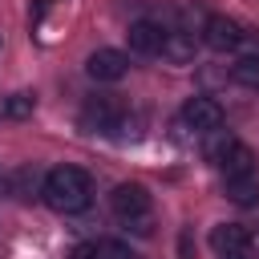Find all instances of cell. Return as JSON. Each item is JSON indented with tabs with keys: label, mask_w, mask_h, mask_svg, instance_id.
Masks as SVG:
<instances>
[{
	"label": "cell",
	"mask_w": 259,
	"mask_h": 259,
	"mask_svg": "<svg viewBox=\"0 0 259 259\" xmlns=\"http://www.w3.org/2000/svg\"><path fill=\"white\" fill-rule=\"evenodd\" d=\"M134 259H138V255H134Z\"/></svg>",
	"instance_id": "cell-19"
},
{
	"label": "cell",
	"mask_w": 259,
	"mask_h": 259,
	"mask_svg": "<svg viewBox=\"0 0 259 259\" xmlns=\"http://www.w3.org/2000/svg\"><path fill=\"white\" fill-rule=\"evenodd\" d=\"M219 259H247V251H235V255H219Z\"/></svg>",
	"instance_id": "cell-18"
},
{
	"label": "cell",
	"mask_w": 259,
	"mask_h": 259,
	"mask_svg": "<svg viewBox=\"0 0 259 259\" xmlns=\"http://www.w3.org/2000/svg\"><path fill=\"white\" fill-rule=\"evenodd\" d=\"M81 121H85V130H93V134H117V130L125 125V109H121V101H117L113 93H97V97H89Z\"/></svg>",
	"instance_id": "cell-2"
},
{
	"label": "cell",
	"mask_w": 259,
	"mask_h": 259,
	"mask_svg": "<svg viewBox=\"0 0 259 259\" xmlns=\"http://www.w3.org/2000/svg\"><path fill=\"white\" fill-rule=\"evenodd\" d=\"M162 57L174 61V65H190L194 61V32H182V28L166 32L162 36Z\"/></svg>",
	"instance_id": "cell-9"
},
{
	"label": "cell",
	"mask_w": 259,
	"mask_h": 259,
	"mask_svg": "<svg viewBox=\"0 0 259 259\" xmlns=\"http://www.w3.org/2000/svg\"><path fill=\"white\" fill-rule=\"evenodd\" d=\"M40 194L57 214H77V210H85L93 202V182L77 166H53L45 174V182H40Z\"/></svg>",
	"instance_id": "cell-1"
},
{
	"label": "cell",
	"mask_w": 259,
	"mask_h": 259,
	"mask_svg": "<svg viewBox=\"0 0 259 259\" xmlns=\"http://www.w3.org/2000/svg\"><path fill=\"white\" fill-rule=\"evenodd\" d=\"M73 259H97V255H93V243H85V247H77V251H73Z\"/></svg>",
	"instance_id": "cell-17"
},
{
	"label": "cell",
	"mask_w": 259,
	"mask_h": 259,
	"mask_svg": "<svg viewBox=\"0 0 259 259\" xmlns=\"http://www.w3.org/2000/svg\"><path fill=\"white\" fill-rule=\"evenodd\" d=\"M93 255H97V259H134V251H130L125 243H117V239H101V243H93Z\"/></svg>",
	"instance_id": "cell-14"
},
{
	"label": "cell",
	"mask_w": 259,
	"mask_h": 259,
	"mask_svg": "<svg viewBox=\"0 0 259 259\" xmlns=\"http://www.w3.org/2000/svg\"><path fill=\"white\" fill-rule=\"evenodd\" d=\"M231 81L235 85H259V57H239L235 65H231Z\"/></svg>",
	"instance_id": "cell-12"
},
{
	"label": "cell",
	"mask_w": 259,
	"mask_h": 259,
	"mask_svg": "<svg viewBox=\"0 0 259 259\" xmlns=\"http://www.w3.org/2000/svg\"><path fill=\"white\" fill-rule=\"evenodd\" d=\"M125 227H130L134 235H150V231H154V219H150V214H142V219H130Z\"/></svg>",
	"instance_id": "cell-16"
},
{
	"label": "cell",
	"mask_w": 259,
	"mask_h": 259,
	"mask_svg": "<svg viewBox=\"0 0 259 259\" xmlns=\"http://www.w3.org/2000/svg\"><path fill=\"white\" fill-rule=\"evenodd\" d=\"M243 24L239 20H231V16H206V24H202V45L206 49H214V53H235V49H243Z\"/></svg>",
	"instance_id": "cell-3"
},
{
	"label": "cell",
	"mask_w": 259,
	"mask_h": 259,
	"mask_svg": "<svg viewBox=\"0 0 259 259\" xmlns=\"http://www.w3.org/2000/svg\"><path fill=\"white\" fill-rule=\"evenodd\" d=\"M227 198H231L235 206H255V202H259V170L227 178Z\"/></svg>",
	"instance_id": "cell-11"
},
{
	"label": "cell",
	"mask_w": 259,
	"mask_h": 259,
	"mask_svg": "<svg viewBox=\"0 0 259 259\" xmlns=\"http://www.w3.org/2000/svg\"><path fill=\"white\" fill-rule=\"evenodd\" d=\"M182 121L198 134H210V130H223V105L214 97H190L182 105Z\"/></svg>",
	"instance_id": "cell-5"
},
{
	"label": "cell",
	"mask_w": 259,
	"mask_h": 259,
	"mask_svg": "<svg viewBox=\"0 0 259 259\" xmlns=\"http://www.w3.org/2000/svg\"><path fill=\"white\" fill-rule=\"evenodd\" d=\"M219 170L227 174V178H235V174H251L255 170V154H251V146H243L239 138L227 146V154L219 158Z\"/></svg>",
	"instance_id": "cell-10"
},
{
	"label": "cell",
	"mask_w": 259,
	"mask_h": 259,
	"mask_svg": "<svg viewBox=\"0 0 259 259\" xmlns=\"http://www.w3.org/2000/svg\"><path fill=\"white\" fill-rule=\"evenodd\" d=\"M125 36H130V49H134V53L154 57V53H162V36H166V28H158L154 20H134Z\"/></svg>",
	"instance_id": "cell-7"
},
{
	"label": "cell",
	"mask_w": 259,
	"mask_h": 259,
	"mask_svg": "<svg viewBox=\"0 0 259 259\" xmlns=\"http://www.w3.org/2000/svg\"><path fill=\"white\" fill-rule=\"evenodd\" d=\"M247 243H251V235H247V227H239V223H219V227L210 231V247H214L219 255L247 251Z\"/></svg>",
	"instance_id": "cell-8"
},
{
	"label": "cell",
	"mask_w": 259,
	"mask_h": 259,
	"mask_svg": "<svg viewBox=\"0 0 259 259\" xmlns=\"http://www.w3.org/2000/svg\"><path fill=\"white\" fill-rule=\"evenodd\" d=\"M32 186H36V170H32V166H20V170L12 174V194H16V198H28Z\"/></svg>",
	"instance_id": "cell-15"
},
{
	"label": "cell",
	"mask_w": 259,
	"mask_h": 259,
	"mask_svg": "<svg viewBox=\"0 0 259 259\" xmlns=\"http://www.w3.org/2000/svg\"><path fill=\"white\" fill-rule=\"evenodd\" d=\"M109 206H113V214H117L121 223L142 219V214H150V190H146L142 182H121V186H113Z\"/></svg>",
	"instance_id": "cell-4"
},
{
	"label": "cell",
	"mask_w": 259,
	"mask_h": 259,
	"mask_svg": "<svg viewBox=\"0 0 259 259\" xmlns=\"http://www.w3.org/2000/svg\"><path fill=\"white\" fill-rule=\"evenodd\" d=\"M32 105H36V97H32V93H12V97L4 101V109H0V113H4V117H12V121H20V117H28V113H32Z\"/></svg>",
	"instance_id": "cell-13"
},
{
	"label": "cell",
	"mask_w": 259,
	"mask_h": 259,
	"mask_svg": "<svg viewBox=\"0 0 259 259\" xmlns=\"http://www.w3.org/2000/svg\"><path fill=\"white\" fill-rule=\"evenodd\" d=\"M125 69H130V61H125V53H117V49H97V53H89V61H85V73H89L93 81H121Z\"/></svg>",
	"instance_id": "cell-6"
}]
</instances>
